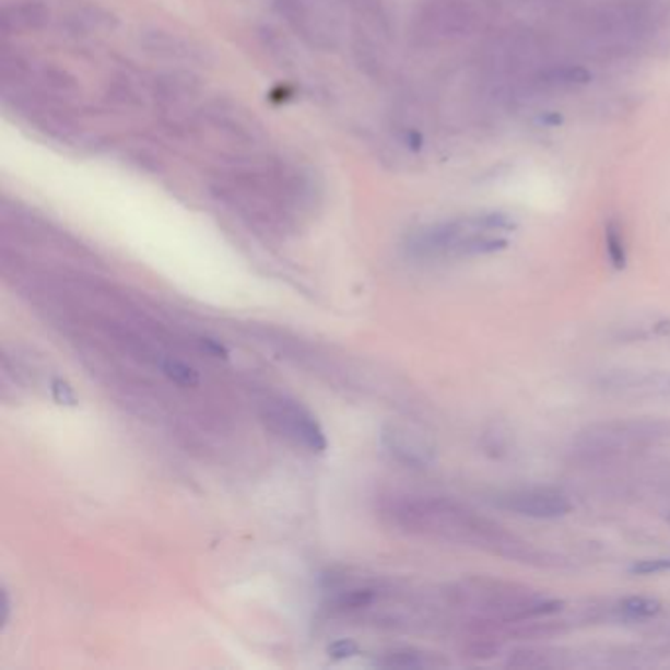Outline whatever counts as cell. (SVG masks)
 Segmentation results:
<instances>
[{
  "instance_id": "24",
  "label": "cell",
  "mask_w": 670,
  "mask_h": 670,
  "mask_svg": "<svg viewBox=\"0 0 670 670\" xmlns=\"http://www.w3.org/2000/svg\"><path fill=\"white\" fill-rule=\"evenodd\" d=\"M509 433H505L499 427H492L487 431L486 435H484V448H486V452H492L494 457H499V455H504L507 452V447H509V437H507Z\"/></svg>"
},
{
  "instance_id": "2",
  "label": "cell",
  "mask_w": 670,
  "mask_h": 670,
  "mask_svg": "<svg viewBox=\"0 0 670 670\" xmlns=\"http://www.w3.org/2000/svg\"><path fill=\"white\" fill-rule=\"evenodd\" d=\"M381 515L401 533L468 546L509 563L534 568H561L566 564L559 554L537 546L452 497L396 496L384 504Z\"/></svg>"
},
{
  "instance_id": "1",
  "label": "cell",
  "mask_w": 670,
  "mask_h": 670,
  "mask_svg": "<svg viewBox=\"0 0 670 670\" xmlns=\"http://www.w3.org/2000/svg\"><path fill=\"white\" fill-rule=\"evenodd\" d=\"M214 197L258 231L287 234L321 201L312 167L285 157H234L211 177Z\"/></svg>"
},
{
  "instance_id": "29",
  "label": "cell",
  "mask_w": 670,
  "mask_h": 670,
  "mask_svg": "<svg viewBox=\"0 0 670 670\" xmlns=\"http://www.w3.org/2000/svg\"><path fill=\"white\" fill-rule=\"evenodd\" d=\"M667 524L670 525V512H669V515H667Z\"/></svg>"
},
{
  "instance_id": "19",
  "label": "cell",
  "mask_w": 670,
  "mask_h": 670,
  "mask_svg": "<svg viewBox=\"0 0 670 670\" xmlns=\"http://www.w3.org/2000/svg\"><path fill=\"white\" fill-rule=\"evenodd\" d=\"M606 252L615 270H623L627 266V243L622 226L615 221H610L606 226Z\"/></svg>"
},
{
  "instance_id": "14",
  "label": "cell",
  "mask_w": 670,
  "mask_h": 670,
  "mask_svg": "<svg viewBox=\"0 0 670 670\" xmlns=\"http://www.w3.org/2000/svg\"><path fill=\"white\" fill-rule=\"evenodd\" d=\"M54 24L63 36L71 38H95L117 26V19L110 10L91 0H63L54 9Z\"/></svg>"
},
{
  "instance_id": "4",
  "label": "cell",
  "mask_w": 670,
  "mask_h": 670,
  "mask_svg": "<svg viewBox=\"0 0 670 670\" xmlns=\"http://www.w3.org/2000/svg\"><path fill=\"white\" fill-rule=\"evenodd\" d=\"M665 447H670V418H625L580 428L568 452L583 467H623Z\"/></svg>"
},
{
  "instance_id": "28",
  "label": "cell",
  "mask_w": 670,
  "mask_h": 670,
  "mask_svg": "<svg viewBox=\"0 0 670 670\" xmlns=\"http://www.w3.org/2000/svg\"><path fill=\"white\" fill-rule=\"evenodd\" d=\"M9 615H10L9 593H7V590H2V618H0V623H2V627L7 625V622H9Z\"/></svg>"
},
{
  "instance_id": "21",
  "label": "cell",
  "mask_w": 670,
  "mask_h": 670,
  "mask_svg": "<svg viewBox=\"0 0 670 670\" xmlns=\"http://www.w3.org/2000/svg\"><path fill=\"white\" fill-rule=\"evenodd\" d=\"M633 484H639L643 490L653 492L655 496H661L659 499H670V467L653 468L651 472L637 478V482Z\"/></svg>"
},
{
  "instance_id": "22",
  "label": "cell",
  "mask_w": 670,
  "mask_h": 670,
  "mask_svg": "<svg viewBox=\"0 0 670 670\" xmlns=\"http://www.w3.org/2000/svg\"><path fill=\"white\" fill-rule=\"evenodd\" d=\"M160 368L166 374L167 378L175 381V384H179V386H185V388H195V386H199V374H197V369L187 366L185 362H179V360L175 358H166L160 364Z\"/></svg>"
},
{
  "instance_id": "3",
  "label": "cell",
  "mask_w": 670,
  "mask_h": 670,
  "mask_svg": "<svg viewBox=\"0 0 670 670\" xmlns=\"http://www.w3.org/2000/svg\"><path fill=\"white\" fill-rule=\"evenodd\" d=\"M447 602L465 615V622L517 623L554 618L563 600L534 590L527 584L494 576H468L448 588Z\"/></svg>"
},
{
  "instance_id": "18",
  "label": "cell",
  "mask_w": 670,
  "mask_h": 670,
  "mask_svg": "<svg viewBox=\"0 0 670 670\" xmlns=\"http://www.w3.org/2000/svg\"><path fill=\"white\" fill-rule=\"evenodd\" d=\"M378 600V590L374 588H350L339 593L334 600V610L342 613L360 612L366 610Z\"/></svg>"
},
{
  "instance_id": "17",
  "label": "cell",
  "mask_w": 670,
  "mask_h": 670,
  "mask_svg": "<svg viewBox=\"0 0 670 670\" xmlns=\"http://www.w3.org/2000/svg\"><path fill=\"white\" fill-rule=\"evenodd\" d=\"M376 665L388 669H435V667H447L448 661L440 659L435 653L421 651V649H393L376 659Z\"/></svg>"
},
{
  "instance_id": "23",
  "label": "cell",
  "mask_w": 670,
  "mask_h": 670,
  "mask_svg": "<svg viewBox=\"0 0 670 670\" xmlns=\"http://www.w3.org/2000/svg\"><path fill=\"white\" fill-rule=\"evenodd\" d=\"M665 573H670V554L669 556L642 559V561H635L630 566V574H633V576H655V574Z\"/></svg>"
},
{
  "instance_id": "20",
  "label": "cell",
  "mask_w": 670,
  "mask_h": 670,
  "mask_svg": "<svg viewBox=\"0 0 670 670\" xmlns=\"http://www.w3.org/2000/svg\"><path fill=\"white\" fill-rule=\"evenodd\" d=\"M544 83L546 85H553V87H574V85H584L590 81V73L584 68H574V66H566V68H553L551 71H546L543 75Z\"/></svg>"
},
{
  "instance_id": "16",
  "label": "cell",
  "mask_w": 670,
  "mask_h": 670,
  "mask_svg": "<svg viewBox=\"0 0 670 670\" xmlns=\"http://www.w3.org/2000/svg\"><path fill=\"white\" fill-rule=\"evenodd\" d=\"M467 12L457 2L433 0L418 20V36L423 42L448 38L467 28Z\"/></svg>"
},
{
  "instance_id": "25",
  "label": "cell",
  "mask_w": 670,
  "mask_h": 670,
  "mask_svg": "<svg viewBox=\"0 0 670 670\" xmlns=\"http://www.w3.org/2000/svg\"><path fill=\"white\" fill-rule=\"evenodd\" d=\"M51 393H54V398L61 405H75L78 403L73 389L69 388V384H66L63 379H54L51 381Z\"/></svg>"
},
{
  "instance_id": "15",
  "label": "cell",
  "mask_w": 670,
  "mask_h": 670,
  "mask_svg": "<svg viewBox=\"0 0 670 670\" xmlns=\"http://www.w3.org/2000/svg\"><path fill=\"white\" fill-rule=\"evenodd\" d=\"M51 24L54 7L46 0H12L0 12V30L7 36L36 34Z\"/></svg>"
},
{
  "instance_id": "7",
  "label": "cell",
  "mask_w": 670,
  "mask_h": 670,
  "mask_svg": "<svg viewBox=\"0 0 670 670\" xmlns=\"http://www.w3.org/2000/svg\"><path fill=\"white\" fill-rule=\"evenodd\" d=\"M191 125L221 138L244 154H252L266 142L262 122L233 98L214 97L204 101L195 110Z\"/></svg>"
},
{
  "instance_id": "5",
  "label": "cell",
  "mask_w": 670,
  "mask_h": 670,
  "mask_svg": "<svg viewBox=\"0 0 670 670\" xmlns=\"http://www.w3.org/2000/svg\"><path fill=\"white\" fill-rule=\"evenodd\" d=\"M514 228V221L504 213L462 216L419 228L409 236L405 252L421 262L487 256L507 248L505 234Z\"/></svg>"
},
{
  "instance_id": "8",
  "label": "cell",
  "mask_w": 670,
  "mask_h": 670,
  "mask_svg": "<svg viewBox=\"0 0 670 670\" xmlns=\"http://www.w3.org/2000/svg\"><path fill=\"white\" fill-rule=\"evenodd\" d=\"M280 19L305 46L334 51L340 46V22L329 0H275Z\"/></svg>"
},
{
  "instance_id": "27",
  "label": "cell",
  "mask_w": 670,
  "mask_h": 670,
  "mask_svg": "<svg viewBox=\"0 0 670 670\" xmlns=\"http://www.w3.org/2000/svg\"><path fill=\"white\" fill-rule=\"evenodd\" d=\"M199 344H201V349H203L204 352H209L211 356H216V358H226V354H228L223 344H221V342H216V340L201 339L199 340Z\"/></svg>"
},
{
  "instance_id": "11",
  "label": "cell",
  "mask_w": 670,
  "mask_h": 670,
  "mask_svg": "<svg viewBox=\"0 0 670 670\" xmlns=\"http://www.w3.org/2000/svg\"><path fill=\"white\" fill-rule=\"evenodd\" d=\"M138 42L150 58L175 68H204L213 61V56L209 54V49H204L203 44L174 30L160 26L144 28L140 32Z\"/></svg>"
},
{
  "instance_id": "6",
  "label": "cell",
  "mask_w": 670,
  "mask_h": 670,
  "mask_svg": "<svg viewBox=\"0 0 670 670\" xmlns=\"http://www.w3.org/2000/svg\"><path fill=\"white\" fill-rule=\"evenodd\" d=\"M352 58L368 78H381L388 66L391 20L384 0H349Z\"/></svg>"
},
{
  "instance_id": "30",
  "label": "cell",
  "mask_w": 670,
  "mask_h": 670,
  "mask_svg": "<svg viewBox=\"0 0 670 670\" xmlns=\"http://www.w3.org/2000/svg\"><path fill=\"white\" fill-rule=\"evenodd\" d=\"M667 635H669V639H670V627L669 630H667Z\"/></svg>"
},
{
  "instance_id": "10",
  "label": "cell",
  "mask_w": 670,
  "mask_h": 670,
  "mask_svg": "<svg viewBox=\"0 0 670 670\" xmlns=\"http://www.w3.org/2000/svg\"><path fill=\"white\" fill-rule=\"evenodd\" d=\"M596 386L612 398L659 399L670 398L669 369L623 366L602 372Z\"/></svg>"
},
{
  "instance_id": "13",
  "label": "cell",
  "mask_w": 670,
  "mask_h": 670,
  "mask_svg": "<svg viewBox=\"0 0 670 670\" xmlns=\"http://www.w3.org/2000/svg\"><path fill=\"white\" fill-rule=\"evenodd\" d=\"M379 445L391 460L413 470H427L437 460V448L433 440L408 425H384L379 431Z\"/></svg>"
},
{
  "instance_id": "12",
  "label": "cell",
  "mask_w": 670,
  "mask_h": 670,
  "mask_svg": "<svg viewBox=\"0 0 670 670\" xmlns=\"http://www.w3.org/2000/svg\"><path fill=\"white\" fill-rule=\"evenodd\" d=\"M494 504L529 519H559L573 512L571 497L549 486L514 487L499 492Z\"/></svg>"
},
{
  "instance_id": "26",
  "label": "cell",
  "mask_w": 670,
  "mask_h": 670,
  "mask_svg": "<svg viewBox=\"0 0 670 670\" xmlns=\"http://www.w3.org/2000/svg\"><path fill=\"white\" fill-rule=\"evenodd\" d=\"M356 653H358V645L354 642H350V639H340V642L332 643L331 647H329V657L337 659V661L350 659V657H354Z\"/></svg>"
},
{
  "instance_id": "9",
  "label": "cell",
  "mask_w": 670,
  "mask_h": 670,
  "mask_svg": "<svg viewBox=\"0 0 670 670\" xmlns=\"http://www.w3.org/2000/svg\"><path fill=\"white\" fill-rule=\"evenodd\" d=\"M263 418L268 425L282 437L290 438L297 447L321 455L329 448V438L319 419L299 401L290 398H273L266 403Z\"/></svg>"
}]
</instances>
